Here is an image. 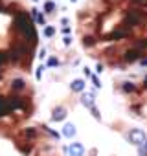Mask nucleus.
<instances>
[{"label":"nucleus","mask_w":147,"mask_h":156,"mask_svg":"<svg viewBox=\"0 0 147 156\" xmlns=\"http://www.w3.org/2000/svg\"><path fill=\"white\" fill-rule=\"evenodd\" d=\"M129 140H131L132 145L142 147V145L145 143V140H147V134H145L143 129H131V130H129Z\"/></svg>","instance_id":"nucleus-1"},{"label":"nucleus","mask_w":147,"mask_h":156,"mask_svg":"<svg viewBox=\"0 0 147 156\" xmlns=\"http://www.w3.org/2000/svg\"><path fill=\"white\" fill-rule=\"evenodd\" d=\"M66 152H68L70 156H85V147H83V143H79V141H74V143H70V145L66 147Z\"/></svg>","instance_id":"nucleus-2"},{"label":"nucleus","mask_w":147,"mask_h":156,"mask_svg":"<svg viewBox=\"0 0 147 156\" xmlns=\"http://www.w3.org/2000/svg\"><path fill=\"white\" fill-rule=\"evenodd\" d=\"M76 125H74V123H66L64 127H63V136H66V138H74V136H76Z\"/></svg>","instance_id":"nucleus-3"},{"label":"nucleus","mask_w":147,"mask_h":156,"mask_svg":"<svg viewBox=\"0 0 147 156\" xmlns=\"http://www.w3.org/2000/svg\"><path fill=\"white\" fill-rule=\"evenodd\" d=\"M64 118H66V108L64 107H57L53 110V114H52V119L53 121H63Z\"/></svg>","instance_id":"nucleus-4"},{"label":"nucleus","mask_w":147,"mask_h":156,"mask_svg":"<svg viewBox=\"0 0 147 156\" xmlns=\"http://www.w3.org/2000/svg\"><path fill=\"white\" fill-rule=\"evenodd\" d=\"M72 90L74 92H81V90H85V81L83 79H76L72 83Z\"/></svg>","instance_id":"nucleus-5"},{"label":"nucleus","mask_w":147,"mask_h":156,"mask_svg":"<svg viewBox=\"0 0 147 156\" xmlns=\"http://www.w3.org/2000/svg\"><path fill=\"white\" fill-rule=\"evenodd\" d=\"M24 87H26V83H24L22 79H15V81L11 83V88H13L15 92H20V90H24Z\"/></svg>","instance_id":"nucleus-6"},{"label":"nucleus","mask_w":147,"mask_h":156,"mask_svg":"<svg viewBox=\"0 0 147 156\" xmlns=\"http://www.w3.org/2000/svg\"><path fill=\"white\" fill-rule=\"evenodd\" d=\"M140 55H142L140 51H136V50H129V51L125 53V61H136Z\"/></svg>","instance_id":"nucleus-7"},{"label":"nucleus","mask_w":147,"mask_h":156,"mask_svg":"<svg viewBox=\"0 0 147 156\" xmlns=\"http://www.w3.org/2000/svg\"><path fill=\"white\" fill-rule=\"evenodd\" d=\"M81 103H83L85 107H92V105H94V96H92V94H88V96L85 94V96L81 98Z\"/></svg>","instance_id":"nucleus-8"},{"label":"nucleus","mask_w":147,"mask_h":156,"mask_svg":"<svg viewBox=\"0 0 147 156\" xmlns=\"http://www.w3.org/2000/svg\"><path fill=\"white\" fill-rule=\"evenodd\" d=\"M53 33H55L53 28H44V35H46V37H53Z\"/></svg>","instance_id":"nucleus-9"},{"label":"nucleus","mask_w":147,"mask_h":156,"mask_svg":"<svg viewBox=\"0 0 147 156\" xmlns=\"http://www.w3.org/2000/svg\"><path fill=\"white\" fill-rule=\"evenodd\" d=\"M123 90H125V92H131V90H134V85H131V83H123Z\"/></svg>","instance_id":"nucleus-10"},{"label":"nucleus","mask_w":147,"mask_h":156,"mask_svg":"<svg viewBox=\"0 0 147 156\" xmlns=\"http://www.w3.org/2000/svg\"><path fill=\"white\" fill-rule=\"evenodd\" d=\"M24 134H26L28 138H33V136H35V129H26V130H24Z\"/></svg>","instance_id":"nucleus-11"},{"label":"nucleus","mask_w":147,"mask_h":156,"mask_svg":"<svg viewBox=\"0 0 147 156\" xmlns=\"http://www.w3.org/2000/svg\"><path fill=\"white\" fill-rule=\"evenodd\" d=\"M44 6H46V9H48V13H52V11H53V8H55V6H53V2H46Z\"/></svg>","instance_id":"nucleus-12"},{"label":"nucleus","mask_w":147,"mask_h":156,"mask_svg":"<svg viewBox=\"0 0 147 156\" xmlns=\"http://www.w3.org/2000/svg\"><path fill=\"white\" fill-rule=\"evenodd\" d=\"M90 110H92V114H94V118H96V119H99V112H98V108H96L94 105L90 107Z\"/></svg>","instance_id":"nucleus-13"},{"label":"nucleus","mask_w":147,"mask_h":156,"mask_svg":"<svg viewBox=\"0 0 147 156\" xmlns=\"http://www.w3.org/2000/svg\"><path fill=\"white\" fill-rule=\"evenodd\" d=\"M92 81H94V85H96V87H98V88H99V87H101V85H99V81H98V77H96V75H92Z\"/></svg>","instance_id":"nucleus-14"},{"label":"nucleus","mask_w":147,"mask_h":156,"mask_svg":"<svg viewBox=\"0 0 147 156\" xmlns=\"http://www.w3.org/2000/svg\"><path fill=\"white\" fill-rule=\"evenodd\" d=\"M48 64H50V66H53V64H57V61H55V59H50V61H48Z\"/></svg>","instance_id":"nucleus-15"},{"label":"nucleus","mask_w":147,"mask_h":156,"mask_svg":"<svg viewBox=\"0 0 147 156\" xmlns=\"http://www.w3.org/2000/svg\"><path fill=\"white\" fill-rule=\"evenodd\" d=\"M142 64H147V59H142Z\"/></svg>","instance_id":"nucleus-16"},{"label":"nucleus","mask_w":147,"mask_h":156,"mask_svg":"<svg viewBox=\"0 0 147 156\" xmlns=\"http://www.w3.org/2000/svg\"><path fill=\"white\" fill-rule=\"evenodd\" d=\"M143 147H145V149H147V140H145V143H143Z\"/></svg>","instance_id":"nucleus-17"},{"label":"nucleus","mask_w":147,"mask_h":156,"mask_svg":"<svg viewBox=\"0 0 147 156\" xmlns=\"http://www.w3.org/2000/svg\"><path fill=\"white\" fill-rule=\"evenodd\" d=\"M145 87H147V77H145Z\"/></svg>","instance_id":"nucleus-18"},{"label":"nucleus","mask_w":147,"mask_h":156,"mask_svg":"<svg viewBox=\"0 0 147 156\" xmlns=\"http://www.w3.org/2000/svg\"><path fill=\"white\" fill-rule=\"evenodd\" d=\"M72 2H76V0H72Z\"/></svg>","instance_id":"nucleus-19"}]
</instances>
